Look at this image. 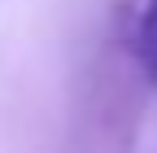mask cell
<instances>
[{
	"instance_id": "cell-1",
	"label": "cell",
	"mask_w": 157,
	"mask_h": 153,
	"mask_svg": "<svg viewBox=\"0 0 157 153\" xmlns=\"http://www.w3.org/2000/svg\"><path fill=\"white\" fill-rule=\"evenodd\" d=\"M131 53H135V66H140L144 83L157 92V0H140V9H135Z\"/></svg>"
}]
</instances>
